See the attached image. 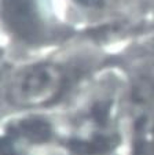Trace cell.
<instances>
[{"mask_svg":"<svg viewBox=\"0 0 154 155\" xmlns=\"http://www.w3.org/2000/svg\"><path fill=\"white\" fill-rule=\"evenodd\" d=\"M66 76L58 64L41 62L22 68L14 74L7 96L21 108H37L54 103L62 95Z\"/></svg>","mask_w":154,"mask_h":155,"instance_id":"1","label":"cell"},{"mask_svg":"<svg viewBox=\"0 0 154 155\" xmlns=\"http://www.w3.org/2000/svg\"><path fill=\"white\" fill-rule=\"evenodd\" d=\"M132 155H154V82L140 78L129 95Z\"/></svg>","mask_w":154,"mask_h":155,"instance_id":"2","label":"cell"},{"mask_svg":"<svg viewBox=\"0 0 154 155\" xmlns=\"http://www.w3.org/2000/svg\"><path fill=\"white\" fill-rule=\"evenodd\" d=\"M2 14L7 25L19 36L29 37L39 28L36 0H2Z\"/></svg>","mask_w":154,"mask_h":155,"instance_id":"3","label":"cell"},{"mask_svg":"<svg viewBox=\"0 0 154 155\" xmlns=\"http://www.w3.org/2000/svg\"><path fill=\"white\" fill-rule=\"evenodd\" d=\"M73 2L81 7H90V8H95V7L103 6V4L106 3V0H73Z\"/></svg>","mask_w":154,"mask_h":155,"instance_id":"4","label":"cell"}]
</instances>
